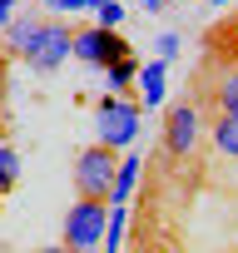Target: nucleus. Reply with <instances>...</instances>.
Instances as JSON below:
<instances>
[{
	"label": "nucleus",
	"instance_id": "nucleus-1",
	"mask_svg": "<svg viewBox=\"0 0 238 253\" xmlns=\"http://www.w3.org/2000/svg\"><path fill=\"white\" fill-rule=\"evenodd\" d=\"M5 50L20 55L35 75H55L75 55V30L65 20H40V15H15L5 25Z\"/></svg>",
	"mask_w": 238,
	"mask_h": 253
},
{
	"label": "nucleus",
	"instance_id": "nucleus-2",
	"mask_svg": "<svg viewBox=\"0 0 238 253\" xmlns=\"http://www.w3.org/2000/svg\"><path fill=\"white\" fill-rule=\"evenodd\" d=\"M139 99H129V94H104L99 104H94V139L99 144H109V149H129L134 139H139Z\"/></svg>",
	"mask_w": 238,
	"mask_h": 253
},
{
	"label": "nucleus",
	"instance_id": "nucleus-3",
	"mask_svg": "<svg viewBox=\"0 0 238 253\" xmlns=\"http://www.w3.org/2000/svg\"><path fill=\"white\" fill-rule=\"evenodd\" d=\"M114 174H119V149H109V144L94 139L89 149L75 154V194H84V199H109Z\"/></svg>",
	"mask_w": 238,
	"mask_h": 253
},
{
	"label": "nucleus",
	"instance_id": "nucleus-4",
	"mask_svg": "<svg viewBox=\"0 0 238 253\" xmlns=\"http://www.w3.org/2000/svg\"><path fill=\"white\" fill-rule=\"evenodd\" d=\"M104 218H109V199H75V209L65 213L60 243L65 248H99L104 243Z\"/></svg>",
	"mask_w": 238,
	"mask_h": 253
},
{
	"label": "nucleus",
	"instance_id": "nucleus-5",
	"mask_svg": "<svg viewBox=\"0 0 238 253\" xmlns=\"http://www.w3.org/2000/svg\"><path fill=\"white\" fill-rule=\"evenodd\" d=\"M198 134H203V114H198V104H169V114H164V149L174 154V159H189L194 149H198Z\"/></svg>",
	"mask_w": 238,
	"mask_h": 253
},
{
	"label": "nucleus",
	"instance_id": "nucleus-6",
	"mask_svg": "<svg viewBox=\"0 0 238 253\" xmlns=\"http://www.w3.org/2000/svg\"><path fill=\"white\" fill-rule=\"evenodd\" d=\"M124 55H134V50L124 45V35H119V30H104V25H84V30H75V60H84V65H94V70H104V65H114V60H124Z\"/></svg>",
	"mask_w": 238,
	"mask_h": 253
},
{
	"label": "nucleus",
	"instance_id": "nucleus-7",
	"mask_svg": "<svg viewBox=\"0 0 238 253\" xmlns=\"http://www.w3.org/2000/svg\"><path fill=\"white\" fill-rule=\"evenodd\" d=\"M139 104H149V109H159L164 99H169V70H164V60H154V65H139Z\"/></svg>",
	"mask_w": 238,
	"mask_h": 253
},
{
	"label": "nucleus",
	"instance_id": "nucleus-8",
	"mask_svg": "<svg viewBox=\"0 0 238 253\" xmlns=\"http://www.w3.org/2000/svg\"><path fill=\"white\" fill-rule=\"evenodd\" d=\"M139 154H129L124 164H119V174H114V189H109V204H129L134 199V184H139Z\"/></svg>",
	"mask_w": 238,
	"mask_h": 253
},
{
	"label": "nucleus",
	"instance_id": "nucleus-9",
	"mask_svg": "<svg viewBox=\"0 0 238 253\" xmlns=\"http://www.w3.org/2000/svg\"><path fill=\"white\" fill-rule=\"evenodd\" d=\"M208 134H213V149H218V154L238 159V114H218Z\"/></svg>",
	"mask_w": 238,
	"mask_h": 253
},
{
	"label": "nucleus",
	"instance_id": "nucleus-10",
	"mask_svg": "<svg viewBox=\"0 0 238 253\" xmlns=\"http://www.w3.org/2000/svg\"><path fill=\"white\" fill-rule=\"evenodd\" d=\"M104 80H109V89H114V94H129V89H134V80H139V65L124 55V60L104 65Z\"/></svg>",
	"mask_w": 238,
	"mask_h": 253
},
{
	"label": "nucleus",
	"instance_id": "nucleus-11",
	"mask_svg": "<svg viewBox=\"0 0 238 253\" xmlns=\"http://www.w3.org/2000/svg\"><path fill=\"white\" fill-rule=\"evenodd\" d=\"M213 99H218V114H238V65H228V70L218 75Z\"/></svg>",
	"mask_w": 238,
	"mask_h": 253
},
{
	"label": "nucleus",
	"instance_id": "nucleus-12",
	"mask_svg": "<svg viewBox=\"0 0 238 253\" xmlns=\"http://www.w3.org/2000/svg\"><path fill=\"white\" fill-rule=\"evenodd\" d=\"M124 223H129V204H109V218H104V243H99V248H114V253H119Z\"/></svg>",
	"mask_w": 238,
	"mask_h": 253
},
{
	"label": "nucleus",
	"instance_id": "nucleus-13",
	"mask_svg": "<svg viewBox=\"0 0 238 253\" xmlns=\"http://www.w3.org/2000/svg\"><path fill=\"white\" fill-rule=\"evenodd\" d=\"M15 184H20V154L10 144H0V199H5Z\"/></svg>",
	"mask_w": 238,
	"mask_h": 253
},
{
	"label": "nucleus",
	"instance_id": "nucleus-14",
	"mask_svg": "<svg viewBox=\"0 0 238 253\" xmlns=\"http://www.w3.org/2000/svg\"><path fill=\"white\" fill-rule=\"evenodd\" d=\"M119 20H124V0H99V5H94V25L119 30Z\"/></svg>",
	"mask_w": 238,
	"mask_h": 253
},
{
	"label": "nucleus",
	"instance_id": "nucleus-15",
	"mask_svg": "<svg viewBox=\"0 0 238 253\" xmlns=\"http://www.w3.org/2000/svg\"><path fill=\"white\" fill-rule=\"evenodd\" d=\"M154 50H159V60H164V65H169V60H174V55H179V35H174V30H164V35H159V45H154Z\"/></svg>",
	"mask_w": 238,
	"mask_h": 253
},
{
	"label": "nucleus",
	"instance_id": "nucleus-16",
	"mask_svg": "<svg viewBox=\"0 0 238 253\" xmlns=\"http://www.w3.org/2000/svg\"><path fill=\"white\" fill-rule=\"evenodd\" d=\"M50 10H55V15H75V10H79V0H50Z\"/></svg>",
	"mask_w": 238,
	"mask_h": 253
},
{
	"label": "nucleus",
	"instance_id": "nucleus-17",
	"mask_svg": "<svg viewBox=\"0 0 238 253\" xmlns=\"http://www.w3.org/2000/svg\"><path fill=\"white\" fill-rule=\"evenodd\" d=\"M139 10H149V15H154V10H164V0H139Z\"/></svg>",
	"mask_w": 238,
	"mask_h": 253
},
{
	"label": "nucleus",
	"instance_id": "nucleus-18",
	"mask_svg": "<svg viewBox=\"0 0 238 253\" xmlns=\"http://www.w3.org/2000/svg\"><path fill=\"white\" fill-rule=\"evenodd\" d=\"M94 5H99V0H79V10H94Z\"/></svg>",
	"mask_w": 238,
	"mask_h": 253
},
{
	"label": "nucleus",
	"instance_id": "nucleus-19",
	"mask_svg": "<svg viewBox=\"0 0 238 253\" xmlns=\"http://www.w3.org/2000/svg\"><path fill=\"white\" fill-rule=\"evenodd\" d=\"M35 5H50V0H35Z\"/></svg>",
	"mask_w": 238,
	"mask_h": 253
},
{
	"label": "nucleus",
	"instance_id": "nucleus-20",
	"mask_svg": "<svg viewBox=\"0 0 238 253\" xmlns=\"http://www.w3.org/2000/svg\"><path fill=\"white\" fill-rule=\"evenodd\" d=\"M218 5H228V0H218Z\"/></svg>",
	"mask_w": 238,
	"mask_h": 253
}]
</instances>
